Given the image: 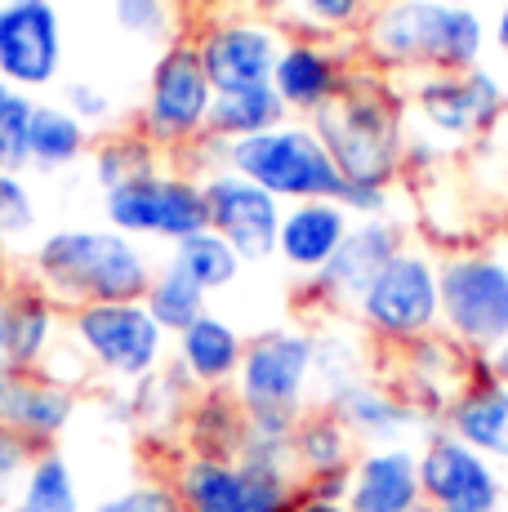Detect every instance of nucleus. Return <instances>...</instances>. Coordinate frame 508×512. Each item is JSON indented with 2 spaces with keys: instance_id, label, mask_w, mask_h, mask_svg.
I'll use <instances>...</instances> for the list:
<instances>
[{
  "instance_id": "f257e3e1",
  "label": "nucleus",
  "mask_w": 508,
  "mask_h": 512,
  "mask_svg": "<svg viewBox=\"0 0 508 512\" xmlns=\"http://www.w3.org/2000/svg\"><path fill=\"white\" fill-rule=\"evenodd\" d=\"M36 285L54 303H134L152 285V259L134 236L116 228H58L32 254Z\"/></svg>"
},
{
  "instance_id": "f03ea898",
  "label": "nucleus",
  "mask_w": 508,
  "mask_h": 512,
  "mask_svg": "<svg viewBox=\"0 0 508 512\" xmlns=\"http://www.w3.org/2000/svg\"><path fill=\"white\" fill-rule=\"evenodd\" d=\"M482 41V18L451 0H388L366 27V45L379 63L437 67L446 76L473 72Z\"/></svg>"
},
{
  "instance_id": "7ed1b4c3",
  "label": "nucleus",
  "mask_w": 508,
  "mask_h": 512,
  "mask_svg": "<svg viewBox=\"0 0 508 512\" xmlns=\"http://www.w3.org/2000/svg\"><path fill=\"white\" fill-rule=\"evenodd\" d=\"M223 161L232 174L272 192L277 201H339L348 196V179L330 152L312 134V125H277L250 139L223 143Z\"/></svg>"
},
{
  "instance_id": "20e7f679",
  "label": "nucleus",
  "mask_w": 508,
  "mask_h": 512,
  "mask_svg": "<svg viewBox=\"0 0 508 512\" xmlns=\"http://www.w3.org/2000/svg\"><path fill=\"white\" fill-rule=\"evenodd\" d=\"M312 134L330 152L353 187H384L393 183L402 165V121L379 98H326L312 112Z\"/></svg>"
},
{
  "instance_id": "39448f33",
  "label": "nucleus",
  "mask_w": 508,
  "mask_h": 512,
  "mask_svg": "<svg viewBox=\"0 0 508 512\" xmlns=\"http://www.w3.org/2000/svg\"><path fill=\"white\" fill-rule=\"evenodd\" d=\"M442 326L464 352L491 357L508 339V259L491 250L451 254L437 263Z\"/></svg>"
},
{
  "instance_id": "423d86ee",
  "label": "nucleus",
  "mask_w": 508,
  "mask_h": 512,
  "mask_svg": "<svg viewBox=\"0 0 508 512\" xmlns=\"http://www.w3.org/2000/svg\"><path fill=\"white\" fill-rule=\"evenodd\" d=\"M170 486L183 512H290L299 499V472L241 455H188Z\"/></svg>"
},
{
  "instance_id": "0eeeda50",
  "label": "nucleus",
  "mask_w": 508,
  "mask_h": 512,
  "mask_svg": "<svg viewBox=\"0 0 508 512\" xmlns=\"http://www.w3.org/2000/svg\"><path fill=\"white\" fill-rule=\"evenodd\" d=\"M72 339L81 348V357L94 370L112 374L125 383H143L165 366V343L170 334L152 321L148 303H85L72 308Z\"/></svg>"
},
{
  "instance_id": "6e6552de",
  "label": "nucleus",
  "mask_w": 508,
  "mask_h": 512,
  "mask_svg": "<svg viewBox=\"0 0 508 512\" xmlns=\"http://www.w3.org/2000/svg\"><path fill=\"white\" fill-rule=\"evenodd\" d=\"M357 317L375 339L415 343L442 326V290H437V263L424 250H402L388 268L370 281L357 299Z\"/></svg>"
},
{
  "instance_id": "1a4fd4ad",
  "label": "nucleus",
  "mask_w": 508,
  "mask_h": 512,
  "mask_svg": "<svg viewBox=\"0 0 508 512\" xmlns=\"http://www.w3.org/2000/svg\"><path fill=\"white\" fill-rule=\"evenodd\" d=\"M312 366H317V334L299 326L263 330L259 339L246 343L232 397L241 410H281L299 415L312 388Z\"/></svg>"
},
{
  "instance_id": "9d476101",
  "label": "nucleus",
  "mask_w": 508,
  "mask_h": 512,
  "mask_svg": "<svg viewBox=\"0 0 508 512\" xmlns=\"http://www.w3.org/2000/svg\"><path fill=\"white\" fill-rule=\"evenodd\" d=\"M107 228L125 236H161V241H183L192 232L210 228L205 214V187L188 174H139V179L103 192Z\"/></svg>"
},
{
  "instance_id": "9b49d317",
  "label": "nucleus",
  "mask_w": 508,
  "mask_h": 512,
  "mask_svg": "<svg viewBox=\"0 0 508 512\" xmlns=\"http://www.w3.org/2000/svg\"><path fill=\"white\" fill-rule=\"evenodd\" d=\"M214 103V85L205 76L197 45H170L152 67L148 107H143V139L148 143H188L205 134Z\"/></svg>"
},
{
  "instance_id": "f8f14e48",
  "label": "nucleus",
  "mask_w": 508,
  "mask_h": 512,
  "mask_svg": "<svg viewBox=\"0 0 508 512\" xmlns=\"http://www.w3.org/2000/svg\"><path fill=\"white\" fill-rule=\"evenodd\" d=\"M419 486H424V504L437 512H500L508 495L500 468L446 428L428 432L419 450Z\"/></svg>"
},
{
  "instance_id": "ddd939ff",
  "label": "nucleus",
  "mask_w": 508,
  "mask_h": 512,
  "mask_svg": "<svg viewBox=\"0 0 508 512\" xmlns=\"http://www.w3.org/2000/svg\"><path fill=\"white\" fill-rule=\"evenodd\" d=\"M205 187V214H210V232L237 250L241 263H268L277 254V232H281V201L263 187L232 170H214L201 179Z\"/></svg>"
},
{
  "instance_id": "4468645a",
  "label": "nucleus",
  "mask_w": 508,
  "mask_h": 512,
  "mask_svg": "<svg viewBox=\"0 0 508 512\" xmlns=\"http://www.w3.org/2000/svg\"><path fill=\"white\" fill-rule=\"evenodd\" d=\"M63 67V23L54 0H0V81L50 85Z\"/></svg>"
},
{
  "instance_id": "2eb2a0df",
  "label": "nucleus",
  "mask_w": 508,
  "mask_h": 512,
  "mask_svg": "<svg viewBox=\"0 0 508 512\" xmlns=\"http://www.w3.org/2000/svg\"><path fill=\"white\" fill-rule=\"evenodd\" d=\"M446 432L459 437L468 450L491 459L495 468H508V388L491 374V357L473 352L468 383L455 392V401L442 410Z\"/></svg>"
},
{
  "instance_id": "dca6fc26",
  "label": "nucleus",
  "mask_w": 508,
  "mask_h": 512,
  "mask_svg": "<svg viewBox=\"0 0 508 512\" xmlns=\"http://www.w3.org/2000/svg\"><path fill=\"white\" fill-rule=\"evenodd\" d=\"M76 415V388L41 370H9L0 383V428L27 437L36 450L54 446Z\"/></svg>"
},
{
  "instance_id": "f3484780",
  "label": "nucleus",
  "mask_w": 508,
  "mask_h": 512,
  "mask_svg": "<svg viewBox=\"0 0 508 512\" xmlns=\"http://www.w3.org/2000/svg\"><path fill=\"white\" fill-rule=\"evenodd\" d=\"M402 250H406L402 223H393L388 214L361 219V223H353V232L344 236L335 259L312 277V290H317V299H326V303H353L357 308V299L370 290V281H375L379 272L388 268V259Z\"/></svg>"
},
{
  "instance_id": "a211bd4d",
  "label": "nucleus",
  "mask_w": 508,
  "mask_h": 512,
  "mask_svg": "<svg viewBox=\"0 0 508 512\" xmlns=\"http://www.w3.org/2000/svg\"><path fill=\"white\" fill-rule=\"evenodd\" d=\"M197 49H201V63H205V76H210L214 94L272 85V72H277V58H281L277 32L263 23L210 27Z\"/></svg>"
},
{
  "instance_id": "6ab92c4d",
  "label": "nucleus",
  "mask_w": 508,
  "mask_h": 512,
  "mask_svg": "<svg viewBox=\"0 0 508 512\" xmlns=\"http://www.w3.org/2000/svg\"><path fill=\"white\" fill-rule=\"evenodd\" d=\"M348 512H419V450L410 446H370L348 472Z\"/></svg>"
},
{
  "instance_id": "aec40b11",
  "label": "nucleus",
  "mask_w": 508,
  "mask_h": 512,
  "mask_svg": "<svg viewBox=\"0 0 508 512\" xmlns=\"http://www.w3.org/2000/svg\"><path fill=\"white\" fill-rule=\"evenodd\" d=\"M321 406L335 410V419L344 423L357 441H370V446H406L402 441L406 432H415L419 423L428 419L410 406L402 392L384 388V383L366 379V374L353 383H344L339 392H330Z\"/></svg>"
},
{
  "instance_id": "412c9836",
  "label": "nucleus",
  "mask_w": 508,
  "mask_h": 512,
  "mask_svg": "<svg viewBox=\"0 0 508 512\" xmlns=\"http://www.w3.org/2000/svg\"><path fill=\"white\" fill-rule=\"evenodd\" d=\"M58 334V303L41 285L0 290V361L9 370H41Z\"/></svg>"
},
{
  "instance_id": "4be33fe9",
  "label": "nucleus",
  "mask_w": 508,
  "mask_h": 512,
  "mask_svg": "<svg viewBox=\"0 0 508 512\" xmlns=\"http://www.w3.org/2000/svg\"><path fill=\"white\" fill-rule=\"evenodd\" d=\"M353 232V214L339 201H299L281 214L277 254L304 277H317L330 259L339 254L344 236Z\"/></svg>"
},
{
  "instance_id": "5701e85b",
  "label": "nucleus",
  "mask_w": 508,
  "mask_h": 512,
  "mask_svg": "<svg viewBox=\"0 0 508 512\" xmlns=\"http://www.w3.org/2000/svg\"><path fill=\"white\" fill-rule=\"evenodd\" d=\"M241 357H246V339L219 312H205L201 321H192L179 334V348H174V361L183 366V374L205 392H219L228 383H237Z\"/></svg>"
},
{
  "instance_id": "b1692460",
  "label": "nucleus",
  "mask_w": 508,
  "mask_h": 512,
  "mask_svg": "<svg viewBox=\"0 0 508 512\" xmlns=\"http://www.w3.org/2000/svg\"><path fill=\"white\" fill-rule=\"evenodd\" d=\"M290 455H295L299 486L321 477H344L357 464V437L335 419V410L312 406V410H299Z\"/></svg>"
},
{
  "instance_id": "393cba45",
  "label": "nucleus",
  "mask_w": 508,
  "mask_h": 512,
  "mask_svg": "<svg viewBox=\"0 0 508 512\" xmlns=\"http://www.w3.org/2000/svg\"><path fill=\"white\" fill-rule=\"evenodd\" d=\"M9 512H90L81 499V477L67 464L63 450L45 446L41 455L32 459L23 486L9 499Z\"/></svg>"
},
{
  "instance_id": "a878e982",
  "label": "nucleus",
  "mask_w": 508,
  "mask_h": 512,
  "mask_svg": "<svg viewBox=\"0 0 508 512\" xmlns=\"http://www.w3.org/2000/svg\"><path fill=\"white\" fill-rule=\"evenodd\" d=\"M272 90L286 107H304L317 112L326 98H335V58L317 45H286L272 72Z\"/></svg>"
},
{
  "instance_id": "bb28decb",
  "label": "nucleus",
  "mask_w": 508,
  "mask_h": 512,
  "mask_svg": "<svg viewBox=\"0 0 508 512\" xmlns=\"http://www.w3.org/2000/svg\"><path fill=\"white\" fill-rule=\"evenodd\" d=\"M281 116H286V103L277 98L272 85H259V90L214 94L205 134H210L214 143H237V139H250V134L277 130Z\"/></svg>"
},
{
  "instance_id": "cd10ccee",
  "label": "nucleus",
  "mask_w": 508,
  "mask_h": 512,
  "mask_svg": "<svg viewBox=\"0 0 508 512\" xmlns=\"http://www.w3.org/2000/svg\"><path fill=\"white\" fill-rule=\"evenodd\" d=\"M90 143V125H81L67 107L36 103L32 107V130H27V165L54 174L67 170Z\"/></svg>"
},
{
  "instance_id": "c85d7f7f",
  "label": "nucleus",
  "mask_w": 508,
  "mask_h": 512,
  "mask_svg": "<svg viewBox=\"0 0 508 512\" xmlns=\"http://www.w3.org/2000/svg\"><path fill=\"white\" fill-rule=\"evenodd\" d=\"M143 303H148L156 326L165 334H174V339H179L192 321H201L205 312H210V294L183 268H174V263H161V268L152 272V285H148V294H143Z\"/></svg>"
},
{
  "instance_id": "c756f323",
  "label": "nucleus",
  "mask_w": 508,
  "mask_h": 512,
  "mask_svg": "<svg viewBox=\"0 0 508 512\" xmlns=\"http://www.w3.org/2000/svg\"><path fill=\"white\" fill-rule=\"evenodd\" d=\"M419 112L428 116V125H437V130L451 134V139L491 125V112L482 107V98H477L468 72L464 76H437V81H428L424 90H419Z\"/></svg>"
},
{
  "instance_id": "7c9ffc66",
  "label": "nucleus",
  "mask_w": 508,
  "mask_h": 512,
  "mask_svg": "<svg viewBox=\"0 0 508 512\" xmlns=\"http://www.w3.org/2000/svg\"><path fill=\"white\" fill-rule=\"evenodd\" d=\"M241 428H246V410L228 392H205L197 406L188 410V446L192 455H237Z\"/></svg>"
},
{
  "instance_id": "2f4dec72",
  "label": "nucleus",
  "mask_w": 508,
  "mask_h": 512,
  "mask_svg": "<svg viewBox=\"0 0 508 512\" xmlns=\"http://www.w3.org/2000/svg\"><path fill=\"white\" fill-rule=\"evenodd\" d=\"M170 263H174V268L188 272V277L197 281L205 294L237 285L241 268H246V263L237 259V250H232V245L223 241L219 232H210V228H205V232H192V236H183V241H174Z\"/></svg>"
},
{
  "instance_id": "473e14b6",
  "label": "nucleus",
  "mask_w": 508,
  "mask_h": 512,
  "mask_svg": "<svg viewBox=\"0 0 508 512\" xmlns=\"http://www.w3.org/2000/svg\"><path fill=\"white\" fill-rule=\"evenodd\" d=\"M152 170H156V156L148 139H112L94 156V179H99L103 192H112V187L139 179V174H152Z\"/></svg>"
},
{
  "instance_id": "72a5a7b5",
  "label": "nucleus",
  "mask_w": 508,
  "mask_h": 512,
  "mask_svg": "<svg viewBox=\"0 0 508 512\" xmlns=\"http://www.w3.org/2000/svg\"><path fill=\"white\" fill-rule=\"evenodd\" d=\"M36 232V196L23 174L0 170V245H18Z\"/></svg>"
},
{
  "instance_id": "f704fd0d",
  "label": "nucleus",
  "mask_w": 508,
  "mask_h": 512,
  "mask_svg": "<svg viewBox=\"0 0 508 512\" xmlns=\"http://www.w3.org/2000/svg\"><path fill=\"white\" fill-rule=\"evenodd\" d=\"M32 98L9 94V103L0 107V170L23 174L27 170V130H32Z\"/></svg>"
},
{
  "instance_id": "c9c22d12",
  "label": "nucleus",
  "mask_w": 508,
  "mask_h": 512,
  "mask_svg": "<svg viewBox=\"0 0 508 512\" xmlns=\"http://www.w3.org/2000/svg\"><path fill=\"white\" fill-rule=\"evenodd\" d=\"M90 512H183L170 481H134V486L103 495Z\"/></svg>"
},
{
  "instance_id": "e433bc0d",
  "label": "nucleus",
  "mask_w": 508,
  "mask_h": 512,
  "mask_svg": "<svg viewBox=\"0 0 508 512\" xmlns=\"http://www.w3.org/2000/svg\"><path fill=\"white\" fill-rule=\"evenodd\" d=\"M112 14H116V27L139 41H165L170 36V0H112Z\"/></svg>"
},
{
  "instance_id": "4c0bfd02",
  "label": "nucleus",
  "mask_w": 508,
  "mask_h": 512,
  "mask_svg": "<svg viewBox=\"0 0 508 512\" xmlns=\"http://www.w3.org/2000/svg\"><path fill=\"white\" fill-rule=\"evenodd\" d=\"M36 455H41V450H36L27 437L0 428V504L14 499V490L23 486V477H27V468H32Z\"/></svg>"
},
{
  "instance_id": "58836bf2",
  "label": "nucleus",
  "mask_w": 508,
  "mask_h": 512,
  "mask_svg": "<svg viewBox=\"0 0 508 512\" xmlns=\"http://www.w3.org/2000/svg\"><path fill=\"white\" fill-rule=\"evenodd\" d=\"M67 112H72L81 125H99L116 112V103H112V94L94 90L90 81H76V85H67Z\"/></svg>"
},
{
  "instance_id": "ea45409f",
  "label": "nucleus",
  "mask_w": 508,
  "mask_h": 512,
  "mask_svg": "<svg viewBox=\"0 0 508 512\" xmlns=\"http://www.w3.org/2000/svg\"><path fill=\"white\" fill-rule=\"evenodd\" d=\"M304 5L321 18V23H335V27L353 23V18L361 14V0H304Z\"/></svg>"
},
{
  "instance_id": "a19ab883",
  "label": "nucleus",
  "mask_w": 508,
  "mask_h": 512,
  "mask_svg": "<svg viewBox=\"0 0 508 512\" xmlns=\"http://www.w3.org/2000/svg\"><path fill=\"white\" fill-rule=\"evenodd\" d=\"M290 512H348L344 499H321V495H308L304 486H299V499H295V508Z\"/></svg>"
},
{
  "instance_id": "79ce46f5",
  "label": "nucleus",
  "mask_w": 508,
  "mask_h": 512,
  "mask_svg": "<svg viewBox=\"0 0 508 512\" xmlns=\"http://www.w3.org/2000/svg\"><path fill=\"white\" fill-rule=\"evenodd\" d=\"M491 374H495V379H500L504 388H508V339H504L500 348L491 352Z\"/></svg>"
},
{
  "instance_id": "37998d69",
  "label": "nucleus",
  "mask_w": 508,
  "mask_h": 512,
  "mask_svg": "<svg viewBox=\"0 0 508 512\" xmlns=\"http://www.w3.org/2000/svg\"><path fill=\"white\" fill-rule=\"evenodd\" d=\"M495 45H500V54L508 58V5L500 9V23H495Z\"/></svg>"
},
{
  "instance_id": "c03bdc74",
  "label": "nucleus",
  "mask_w": 508,
  "mask_h": 512,
  "mask_svg": "<svg viewBox=\"0 0 508 512\" xmlns=\"http://www.w3.org/2000/svg\"><path fill=\"white\" fill-rule=\"evenodd\" d=\"M9 94H14V90H9V85H5V81H0V107H5V103H9Z\"/></svg>"
},
{
  "instance_id": "a18cd8bd",
  "label": "nucleus",
  "mask_w": 508,
  "mask_h": 512,
  "mask_svg": "<svg viewBox=\"0 0 508 512\" xmlns=\"http://www.w3.org/2000/svg\"><path fill=\"white\" fill-rule=\"evenodd\" d=\"M259 5H263V9H281V5H286V0H259Z\"/></svg>"
},
{
  "instance_id": "49530a36",
  "label": "nucleus",
  "mask_w": 508,
  "mask_h": 512,
  "mask_svg": "<svg viewBox=\"0 0 508 512\" xmlns=\"http://www.w3.org/2000/svg\"><path fill=\"white\" fill-rule=\"evenodd\" d=\"M197 5H219V0H197Z\"/></svg>"
},
{
  "instance_id": "de8ad7c7",
  "label": "nucleus",
  "mask_w": 508,
  "mask_h": 512,
  "mask_svg": "<svg viewBox=\"0 0 508 512\" xmlns=\"http://www.w3.org/2000/svg\"><path fill=\"white\" fill-rule=\"evenodd\" d=\"M504 250H508V228H504Z\"/></svg>"
},
{
  "instance_id": "09e8293b",
  "label": "nucleus",
  "mask_w": 508,
  "mask_h": 512,
  "mask_svg": "<svg viewBox=\"0 0 508 512\" xmlns=\"http://www.w3.org/2000/svg\"><path fill=\"white\" fill-rule=\"evenodd\" d=\"M419 512H437V508H428V504H424V508H419Z\"/></svg>"
}]
</instances>
